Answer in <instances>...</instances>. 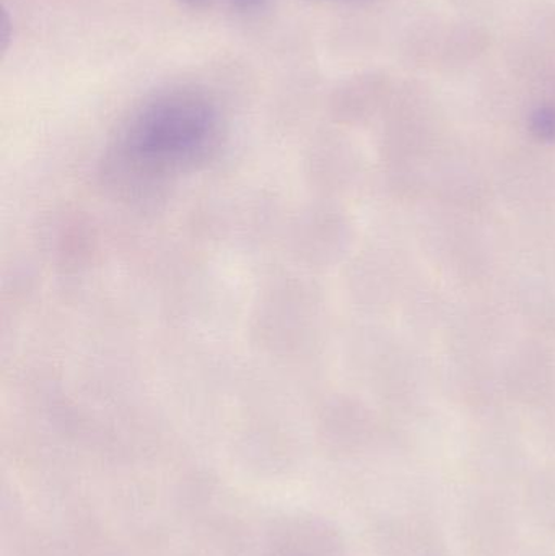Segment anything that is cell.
<instances>
[{"label":"cell","mask_w":555,"mask_h":556,"mask_svg":"<svg viewBox=\"0 0 555 556\" xmlns=\"http://www.w3.org/2000/svg\"><path fill=\"white\" fill-rule=\"evenodd\" d=\"M215 124L214 108L198 91H166L136 114L127 143L147 159L181 156L202 149L214 136Z\"/></svg>","instance_id":"cell-1"},{"label":"cell","mask_w":555,"mask_h":556,"mask_svg":"<svg viewBox=\"0 0 555 556\" xmlns=\"http://www.w3.org/2000/svg\"><path fill=\"white\" fill-rule=\"evenodd\" d=\"M237 2L250 3L253 2V0H237Z\"/></svg>","instance_id":"cell-2"}]
</instances>
